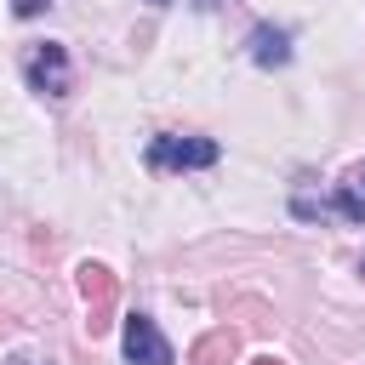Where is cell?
Listing matches in <instances>:
<instances>
[{
    "instance_id": "cell-1",
    "label": "cell",
    "mask_w": 365,
    "mask_h": 365,
    "mask_svg": "<svg viewBox=\"0 0 365 365\" xmlns=\"http://www.w3.org/2000/svg\"><path fill=\"white\" fill-rule=\"evenodd\" d=\"M148 171H205V165H217L222 160V148L211 143V137H177V131H160L154 143H148Z\"/></svg>"
},
{
    "instance_id": "cell-2",
    "label": "cell",
    "mask_w": 365,
    "mask_h": 365,
    "mask_svg": "<svg viewBox=\"0 0 365 365\" xmlns=\"http://www.w3.org/2000/svg\"><path fill=\"white\" fill-rule=\"evenodd\" d=\"M23 80H29V91H40V97H68V51L57 46V40H34V46H23Z\"/></svg>"
},
{
    "instance_id": "cell-3",
    "label": "cell",
    "mask_w": 365,
    "mask_h": 365,
    "mask_svg": "<svg viewBox=\"0 0 365 365\" xmlns=\"http://www.w3.org/2000/svg\"><path fill=\"white\" fill-rule=\"evenodd\" d=\"M80 297H86V331L91 336H103L108 325H114V302H120V279L103 268V262H80Z\"/></svg>"
},
{
    "instance_id": "cell-4",
    "label": "cell",
    "mask_w": 365,
    "mask_h": 365,
    "mask_svg": "<svg viewBox=\"0 0 365 365\" xmlns=\"http://www.w3.org/2000/svg\"><path fill=\"white\" fill-rule=\"evenodd\" d=\"M125 359L131 365H171V342L160 336V325L148 314H131L125 319Z\"/></svg>"
},
{
    "instance_id": "cell-5",
    "label": "cell",
    "mask_w": 365,
    "mask_h": 365,
    "mask_svg": "<svg viewBox=\"0 0 365 365\" xmlns=\"http://www.w3.org/2000/svg\"><path fill=\"white\" fill-rule=\"evenodd\" d=\"M245 46H251V63H257V68H285V63H291V34L274 29V23H257Z\"/></svg>"
},
{
    "instance_id": "cell-6",
    "label": "cell",
    "mask_w": 365,
    "mask_h": 365,
    "mask_svg": "<svg viewBox=\"0 0 365 365\" xmlns=\"http://www.w3.org/2000/svg\"><path fill=\"white\" fill-rule=\"evenodd\" d=\"M234 354H240V336L234 331H211V336H200L188 348V365H234Z\"/></svg>"
},
{
    "instance_id": "cell-7",
    "label": "cell",
    "mask_w": 365,
    "mask_h": 365,
    "mask_svg": "<svg viewBox=\"0 0 365 365\" xmlns=\"http://www.w3.org/2000/svg\"><path fill=\"white\" fill-rule=\"evenodd\" d=\"M336 217L365 222V165H354V171L336 182Z\"/></svg>"
},
{
    "instance_id": "cell-8",
    "label": "cell",
    "mask_w": 365,
    "mask_h": 365,
    "mask_svg": "<svg viewBox=\"0 0 365 365\" xmlns=\"http://www.w3.org/2000/svg\"><path fill=\"white\" fill-rule=\"evenodd\" d=\"M46 6H51V0H11V11H17V17H40Z\"/></svg>"
},
{
    "instance_id": "cell-9",
    "label": "cell",
    "mask_w": 365,
    "mask_h": 365,
    "mask_svg": "<svg viewBox=\"0 0 365 365\" xmlns=\"http://www.w3.org/2000/svg\"><path fill=\"white\" fill-rule=\"evenodd\" d=\"M251 365H285V359H274V354H257V359H251Z\"/></svg>"
},
{
    "instance_id": "cell-10",
    "label": "cell",
    "mask_w": 365,
    "mask_h": 365,
    "mask_svg": "<svg viewBox=\"0 0 365 365\" xmlns=\"http://www.w3.org/2000/svg\"><path fill=\"white\" fill-rule=\"evenodd\" d=\"M6 331H11V325H6V319H0V342H6Z\"/></svg>"
},
{
    "instance_id": "cell-11",
    "label": "cell",
    "mask_w": 365,
    "mask_h": 365,
    "mask_svg": "<svg viewBox=\"0 0 365 365\" xmlns=\"http://www.w3.org/2000/svg\"><path fill=\"white\" fill-rule=\"evenodd\" d=\"M359 274H365V257H359Z\"/></svg>"
},
{
    "instance_id": "cell-12",
    "label": "cell",
    "mask_w": 365,
    "mask_h": 365,
    "mask_svg": "<svg viewBox=\"0 0 365 365\" xmlns=\"http://www.w3.org/2000/svg\"><path fill=\"white\" fill-rule=\"evenodd\" d=\"M148 6H165V0H148Z\"/></svg>"
}]
</instances>
